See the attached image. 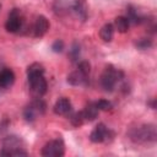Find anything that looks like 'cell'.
<instances>
[{
	"label": "cell",
	"mask_w": 157,
	"mask_h": 157,
	"mask_svg": "<svg viewBox=\"0 0 157 157\" xmlns=\"http://www.w3.org/2000/svg\"><path fill=\"white\" fill-rule=\"evenodd\" d=\"M54 10L60 16H72L81 21H85L88 15L85 0H55Z\"/></svg>",
	"instance_id": "6da1fadb"
},
{
	"label": "cell",
	"mask_w": 157,
	"mask_h": 157,
	"mask_svg": "<svg viewBox=\"0 0 157 157\" xmlns=\"http://www.w3.org/2000/svg\"><path fill=\"white\" fill-rule=\"evenodd\" d=\"M129 137L135 144H151L157 140V131L153 124H144L132 128L129 131Z\"/></svg>",
	"instance_id": "7a4b0ae2"
},
{
	"label": "cell",
	"mask_w": 157,
	"mask_h": 157,
	"mask_svg": "<svg viewBox=\"0 0 157 157\" xmlns=\"http://www.w3.org/2000/svg\"><path fill=\"white\" fill-rule=\"evenodd\" d=\"M124 78V72L117 67H114L113 65H108L105 66L103 74L101 75V86L105 92H113L117 83L120 82Z\"/></svg>",
	"instance_id": "3957f363"
},
{
	"label": "cell",
	"mask_w": 157,
	"mask_h": 157,
	"mask_svg": "<svg viewBox=\"0 0 157 157\" xmlns=\"http://www.w3.org/2000/svg\"><path fill=\"white\" fill-rule=\"evenodd\" d=\"M45 108L47 104L42 98H36L34 101H32V103L29 105H27L23 110V118L26 119V121L32 123L37 119L38 115H43L45 113Z\"/></svg>",
	"instance_id": "277c9868"
},
{
	"label": "cell",
	"mask_w": 157,
	"mask_h": 157,
	"mask_svg": "<svg viewBox=\"0 0 157 157\" xmlns=\"http://www.w3.org/2000/svg\"><path fill=\"white\" fill-rule=\"evenodd\" d=\"M27 78H28V83H29L31 94L34 98L43 97L47 92V88H48V83H47V80L44 78V75L31 76V77H27Z\"/></svg>",
	"instance_id": "5b68a950"
},
{
	"label": "cell",
	"mask_w": 157,
	"mask_h": 157,
	"mask_svg": "<svg viewBox=\"0 0 157 157\" xmlns=\"http://www.w3.org/2000/svg\"><path fill=\"white\" fill-rule=\"evenodd\" d=\"M42 156L44 157H61L65 153V145L61 139H55L44 145L42 148Z\"/></svg>",
	"instance_id": "8992f818"
},
{
	"label": "cell",
	"mask_w": 157,
	"mask_h": 157,
	"mask_svg": "<svg viewBox=\"0 0 157 157\" xmlns=\"http://www.w3.org/2000/svg\"><path fill=\"white\" fill-rule=\"evenodd\" d=\"M113 137V132L103 124V123H99L93 130L92 132L90 134V140L94 144H98V142H105V141H109L112 140Z\"/></svg>",
	"instance_id": "52a82bcc"
},
{
	"label": "cell",
	"mask_w": 157,
	"mask_h": 157,
	"mask_svg": "<svg viewBox=\"0 0 157 157\" xmlns=\"http://www.w3.org/2000/svg\"><path fill=\"white\" fill-rule=\"evenodd\" d=\"M22 25H23V20L21 18V12L18 9H13L10 15H9V18L5 23V28L7 32L10 33H17L21 28H22Z\"/></svg>",
	"instance_id": "ba28073f"
},
{
	"label": "cell",
	"mask_w": 157,
	"mask_h": 157,
	"mask_svg": "<svg viewBox=\"0 0 157 157\" xmlns=\"http://www.w3.org/2000/svg\"><path fill=\"white\" fill-rule=\"evenodd\" d=\"M22 140L16 135L6 136L2 140V150L0 151V156H10V153L17 148L22 147Z\"/></svg>",
	"instance_id": "9c48e42d"
},
{
	"label": "cell",
	"mask_w": 157,
	"mask_h": 157,
	"mask_svg": "<svg viewBox=\"0 0 157 157\" xmlns=\"http://www.w3.org/2000/svg\"><path fill=\"white\" fill-rule=\"evenodd\" d=\"M49 29V22L45 16L39 15L36 18V22L33 25V34L34 37H43Z\"/></svg>",
	"instance_id": "30bf717a"
},
{
	"label": "cell",
	"mask_w": 157,
	"mask_h": 157,
	"mask_svg": "<svg viewBox=\"0 0 157 157\" xmlns=\"http://www.w3.org/2000/svg\"><path fill=\"white\" fill-rule=\"evenodd\" d=\"M53 110L55 114L58 115H66V114H70L71 110H72V105H71V102L69 98H65V97H61L59 98L54 107H53Z\"/></svg>",
	"instance_id": "8fae6325"
},
{
	"label": "cell",
	"mask_w": 157,
	"mask_h": 157,
	"mask_svg": "<svg viewBox=\"0 0 157 157\" xmlns=\"http://www.w3.org/2000/svg\"><path fill=\"white\" fill-rule=\"evenodd\" d=\"M15 82V74L11 69H2L0 71V87L9 88Z\"/></svg>",
	"instance_id": "7c38bea8"
},
{
	"label": "cell",
	"mask_w": 157,
	"mask_h": 157,
	"mask_svg": "<svg viewBox=\"0 0 157 157\" xmlns=\"http://www.w3.org/2000/svg\"><path fill=\"white\" fill-rule=\"evenodd\" d=\"M87 75L82 74L78 69L70 72L69 76H67V82L72 86H81V85H85L87 82Z\"/></svg>",
	"instance_id": "4fadbf2b"
},
{
	"label": "cell",
	"mask_w": 157,
	"mask_h": 157,
	"mask_svg": "<svg viewBox=\"0 0 157 157\" xmlns=\"http://www.w3.org/2000/svg\"><path fill=\"white\" fill-rule=\"evenodd\" d=\"M98 113H99V109L97 108L96 103H88L82 110L85 121H93L98 117Z\"/></svg>",
	"instance_id": "5bb4252c"
},
{
	"label": "cell",
	"mask_w": 157,
	"mask_h": 157,
	"mask_svg": "<svg viewBox=\"0 0 157 157\" xmlns=\"http://www.w3.org/2000/svg\"><path fill=\"white\" fill-rule=\"evenodd\" d=\"M129 26H130V22H129V20H128L125 16H118V17L114 20V26H113V27H114L118 32L125 33V32H128Z\"/></svg>",
	"instance_id": "9a60e30c"
},
{
	"label": "cell",
	"mask_w": 157,
	"mask_h": 157,
	"mask_svg": "<svg viewBox=\"0 0 157 157\" xmlns=\"http://www.w3.org/2000/svg\"><path fill=\"white\" fill-rule=\"evenodd\" d=\"M99 36H101L103 42H110L113 39V36H114V27H113V25L112 23H105L101 28Z\"/></svg>",
	"instance_id": "2e32d148"
},
{
	"label": "cell",
	"mask_w": 157,
	"mask_h": 157,
	"mask_svg": "<svg viewBox=\"0 0 157 157\" xmlns=\"http://www.w3.org/2000/svg\"><path fill=\"white\" fill-rule=\"evenodd\" d=\"M37 75H44V66L39 63H33L27 67V77Z\"/></svg>",
	"instance_id": "e0dca14e"
},
{
	"label": "cell",
	"mask_w": 157,
	"mask_h": 157,
	"mask_svg": "<svg viewBox=\"0 0 157 157\" xmlns=\"http://www.w3.org/2000/svg\"><path fill=\"white\" fill-rule=\"evenodd\" d=\"M83 121H85V119H83L82 112H76V113H74V114L70 115V123H71L74 126H76V128L81 126V125L83 124Z\"/></svg>",
	"instance_id": "ac0fdd59"
},
{
	"label": "cell",
	"mask_w": 157,
	"mask_h": 157,
	"mask_svg": "<svg viewBox=\"0 0 157 157\" xmlns=\"http://www.w3.org/2000/svg\"><path fill=\"white\" fill-rule=\"evenodd\" d=\"M135 45L137 49L145 50V49H148L150 47H152V40L150 38H141L135 43Z\"/></svg>",
	"instance_id": "d6986e66"
},
{
	"label": "cell",
	"mask_w": 157,
	"mask_h": 157,
	"mask_svg": "<svg viewBox=\"0 0 157 157\" xmlns=\"http://www.w3.org/2000/svg\"><path fill=\"white\" fill-rule=\"evenodd\" d=\"M69 55H70V58H71V60H72V61H76V60L78 59V55H80V45H78L76 42L72 44V47H71V49H70Z\"/></svg>",
	"instance_id": "ffe728a7"
},
{
	"label": "cell",
	"mask_w": 157,
	"mask_h": 157,
	"mask_svg": "<svg viewBox=\"0 0 157 157\" xmlns=\"http://www.w3.org/2000/svg\"><path fill=\"white\" fill-rule=\"evenodd\" d=\"M96 105L99 110H110L112 109V103L107 99H99L98 102H96Z\"/></svg>",
	"instance_id": "44dd1931"
},
{
	"label": "cell",
	"mask_w": 157,
	"mask_h": 157,
	"mask_svg": "<svg viewBox=\"0 0 157 157\" xmlns=\"http://www.w3.org/2000/svg\"><path fill=\"white\" fill-rule=\"evenodd\" d=\"M77 69H78L82 74H85V75L88 76V75H90V71H91V64H90L88 61H86V60H82V61H80Z\"/></svg>",
	"instance_id": "7402d4cb"
},
{
	"label": "cell",
	"mask_w": 157,
	"mask_h": 157,
	"mask_svg": "<svg viewBox=\"0 0 157 157\" xmlns=\"http://www.w3.org/2000/svg\"><path fill=\"white\" fill-rule=\"evenodd\" d=\"M52 49H53V52H55V53H61V52L64 50V42H63L61 39H56V40L52 44Z\"/></svg>",
	"instance_id": "603a6c76"
},
{
	"label": "cell",
	"mask_w": 157,
	"mask_h": 157,
	"mask_svg": "<svg viewBox=\"0 0 157 157\" xmlns=\"http://www.w3.org/2000/svg\"><path fill=\"white\" fill-rule=\"evenodd\" d=\"M148 104L151 105V108H152V109H155V108H156V101H155V99L150 101V102H148Z\"/></svg>",
	"instance_id": "cb8c5ba5"
}]
</instances>
